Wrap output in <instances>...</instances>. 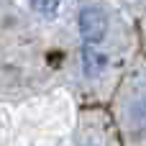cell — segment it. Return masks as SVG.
Returning <instances> with one entry per match:
<instances>
[{
	"label": "cell",
	"mask_w": 146,
	"mask_h": 146,
	"mask_svg": "<svg viewBox=\"0 0 146 146\" xmlns=\"http://www.w3.org/2000/svg\"><path fill=\"white\" fill-rule=\"evenodd\" d=\"M105 64H108V59H105V54H100L98 49H92V44H87L85 46V51H82V67H85V74L90 77H95V74H100L103 69H105Z\"/></svg>",
	"instance_id": "cell-2"
},
{
	"label": "cell",
	"mask_w": 146,
	"mask_h": 146,
	"mask_svg": "<svg viewBox=\"0 0 146 146\" xmlns=\"http://www.w3.org/2000/svg\"><path fill=\"white\" fill-rule=\"evenodd\" d=\"M31 5H33V10L36 13H41V15H54L56 13V8H59V0H31Z\"/></svg>",
	"instance_id": "cell-3"
},
{
	"label": "cell",
	"mask_w": 146,
	"mask_h": 146,
	"mask_svg": "<svg viewBox=\"0 0 146 146\" xmlns=\"http://www.w3.org/2000/svg\"><path fill=\"white\" fill-rule=\"evenodd\" d=\"M80 31L85 44H100L108 31V18L100 8H82L80 13Z\"/></svg>",
	"instance_id": "cell-1"
}]
</instances>
